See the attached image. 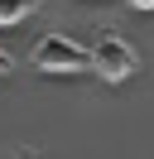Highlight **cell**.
I'll return each mask as SVG.
<instances>
[{
	"instance_id": "1",
	"label": "cell",
	"mask_w": 154,
	"mask_h": 159,
	"mask_svg": "<svg viewBox=\"0 0 154 159\" xmlns=\"http://www.w3.org/2000/svg\"><path fill=\"white\" fill-rule=\"evenodd\" d=\"M29 63H34L38 72H82V68H92V48L63 39V34H48V39L34 43Z\"/></svg>"
},
{
	"instance_id": "2",
	"label": "cell",
	"mask_w": 154,
	"mask_h": 159,
	"mask_svg": "<svg viewBox=\"0 0 154 159\" xmlns=\"http://www.w3.org/2000/svg\"><path fill=\"white\" fill-rule=\"evenodd\" d=\"M92 72H101L106 82H125L135 72V48L125 39H116V34H106V39L92 43Z\"/></svg>"
},
{
	"instance_id": "3",
	"label": "cell",
	"mask_w": 154,
	"mask_h": 159,
	"mask_svg": "<svg viewBox=\"0 0 154 159\" xmlns=\"http://www.w3.org/2000/svg\"><path fill=\"white\" fill-rule=\"evenodd\" d=\"M34 5L38 0H0V29L5 24H19L24 15H34Z\"/></svg>"
},
{
	"instance_id": "4",
	"label": "cell",
	"mask_w": 154,
	"mask_h": 159,
	"mask_svg": "<svg viewBox=\"0 0 154 159\" xmlns=\"http://www.w3.org/2000/svg\"><path fill=\"white\" fill-rule=\"evenodd\" d=\"M130 5H135V10H154V0H130Z\"/></svg>"
},
{
	"instance_id": "5",
	"label": "cell",
	"mask_w": 154,
	"mask_h": 159,
	"mask_svg": "<svg viewBox=\"0 0 154 159\" xmlns=\"http://www.w3.org/2000/svg\"><path fill=\"white\" fill-rule=\"evenodd\" d=\"M5 68H10V53H5V48H0V72H5Z\"/></svg>"
}]
</instances>
